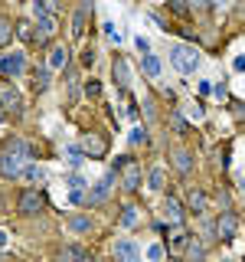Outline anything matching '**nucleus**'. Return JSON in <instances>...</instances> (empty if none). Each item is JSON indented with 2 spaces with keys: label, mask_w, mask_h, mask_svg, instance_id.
<instances>
[{
  "label": "nucleus",
  "mask_w": 245,
  "mask_h": 262,
  "mask_svg": "<svg viewBox=\"0 0 245 262\" xmlns=\"http://www.w3.org/2000/svg\"><path fill=\"white\" fill-rule=\"evenodd\" d=\"M170 62H174L177 72H183V76H190V72H196V66H200V53H196L193 46H174L170 49Z\"/></svg>",
  "instance_id": "nucleus-1"
},
{
  "label": "nucleus",
  "mask_w": 245,
  "mask_h": 262,
  "mask_svg": "<svg viewBox=\"0 0 245 262\" xmlns=\"http://www.w3.org/2000/svg\"><path fill=\"white\" fill-rule=\"evenodd\" d=\"M114 170L121 174V187L125 190H137L141 187V164L134 158H118L114 161Z\"/></svg>",
  "instance_id": "nucleus-2"
},
{
  "label": "nucleus",
  "mask_w": 245,
  "mask_h": 262,
  "mask_svg": "<svg viewBox=\"0 0 245 262\" xmlns=\"http://www.w3.org/2000/svg\"><path fill=\"white\" fill-rule=\"evenodd\" d=\"M212 229H216L219 239H235V233H239V213H235V210H223Z\"/></svg>",
  "instance_id": "nucleus-3"
},
{
  "label": "nucleus",
  "mask_w": 245,
  "mask_h": 262,
  "mask_svg": "<svg viewBox=\"0 0 245 262\" xmlns=\"http://www.w3.org/2000/svg\"><path fill=\"white\" fill-rule=\"evenodd\" d=\"M43 207H46V196L39 193V190H23V193H20V200H16V210H20L23 216L43 213Z\"/></svg>",
  "instance_id": "nucleus-4"
},
{
  "label": "nucleus",
  "mask_w": 245,
  "mask_h": 262,
  "mask_svg": "<svg viewBox=\"0 0 245 262\" xmlns=\"http://www.w3.org/2000/svg\"><path fill=\"white\" fill-rule=\"evenodd\" d=\"M23 69H27V59H23V53L0 56V76H4V79H16Z\"/></svg>",
  "instance_id": "nucleus-5"
},
{
  "label": "nucleus",
  "mask_w": 245,
  "mask_h": 262,
  "mask_svg": "<svg viewBox=\"0 0 245 262\" xmlns=\"http://www.w3.org/2000/svg\"><path fill=\"white\" fill-rule=\"evenodd\" d=\"M79 147L88 154V158H105V154H108V141H105L102 135H95V131H88V135L82 138Z\"/></svg>",
  "instance_id": "nucleus-6"
},
{
  "label": "nucleus",
  "mask_w": 245,
  "mask_h": 262,
  "mask_svg": "<svg viewBox=\"0 0 245 262\" xmlns=\"http://www.w3.org/2000/svg\"><path fill=\"white\" fill-rule=\"evenodd\" d=\"M20 105H23V98L13 89V82H0V108L4 112H20Z\"/></svg>",
  "instance_id": "nucleus-7"
},
{
  "label": "nucleus",
  "mask_w": 245,
  "mask_h": 262,
  "mask_svg": "<svg viewBox=\"0 0 245 262\" xmlns=\"http://www.w3.org/2000/svg\"><path fill=\"white\" fill-rule=\"evenodd\" d=\"M20 170H23V154H16L7 147L4 154H0V174H7V177H20Z\"/></svg>",
  "instance_id": "nucleus-8"
},
{
  "label": "nucleus",
  "mask_w": 245,
  "mask_h": 262,
  "mask_svg": "<svg viewBox=\"0 0 245 262\" xmlns=\"http://www.w3.org/2000/svg\"><path fill=\"white\" fill-rule=\"evenodd\" d=\"M111 184H114V174H108V177H102V180H98L92 190H88V196H85V203H88V207H95V203H105V200H108Z\"/></svg>",
  "instance_id": "nucleus-9"
},
{
  "label": "nucleus",
  "mask_w": 245,
  "mask_h": 262,
  "mask_svg": "<svg viewBox=\"0 0 245 262\" xmlns=\"http://www.w3.org/2000/svg\"><path fill=\"white\" fill-rule=\"evenodd\" d=\"M114 259L118 262H141V249L134 239H118L114 243Z\"/></svg>",
  "instance_id": "nucleus-10"
},
{
  "label": "nucleus",
  "mask_w": 245,
  "mask_h": 262,
  "mask_svg": "<svg viewBox=\"0 0 245 262\" xmlns=\"http://www.w3.org/2000/svg\"><path fill=\"white\" fill-rule=\"evenodd\" d=\"M36 43H46L49 36L56 33V16L53 13H46V10H36Z\"/></svg>",
  "instance_id": "nucleus-11"
},
{
  "label": "nucleus",
  "mask_w": 245,
  "mask_h": 262,
  "mask_svg": "<svg viewBox=\"0 0 245 262\" xmlns=\"http://www.w3.org/2000/svg\"><path fill=\"white\" fill-rule=\"evenodd\" d=\"M163 216H167L170 226H183V207H180L177 196L167 193V200H163Z\"/></svg>",
  "instance_id": "nucleus-12"
},
{
  "label": "nucleus",
  "mask_w": 245,
  "mask_h": 262,
  "mask_svg": "<svg viewBox=\"0 0 245 262\" xmlns=\"http://www.w3.org/2000/svg\"><path fill=\"white\" fill-rule=\"evenodd\" d=\"M59 262H95L92 259V252H88V249H82V246H62V249H59Z\"/></svg>",
  "instance_id": "nucleus-13"
},
{
  "label": "nucleus",
  "mask_w": 245,
  "mask_h": 262,
  "mask_svg": "<svg viewBox=\"0 0 245 262\" xmlns=\"http://www.w3.org/2000/svg\"><path fill=\"white\" fill-rule=\"evenodd\" d=\"M111 76H114V82H118L121 89H128V85H131V66H128L125 56H114V62H111Z\"/></svg>",
  "instance_id": "nucleus-14"
},
{
  "label": "nucleus",
  "mask_w": 245,
  "mask_h": 262,
  "mask_svg": "<svg viewBox=\"0 0 245 262\" xmlns=\"http://www.w3.org/2000/svg\"><path fill=\"white\" fill-rule=\"evenodd\" d=\"M88 13H92V0H82L79 4V10H76V16H72V36H82L85 33V20H88Z\"/></svg>",
  "instance_id": "nucleus-15"
},
{
  "label": "nucleus",
  "mask_w": 245,
  "mask_h": 262,
  "mask_svg": "<svg viewBox=\"0 0 245 262\" xmlns=\"http://www.w3.org/2000/svg\"><path fill=\"white\" fill-rule=\"evenodd\" d=\"M190 239H193V236L186 233L183 226H174V233H170V252H174V256H180V252L190 246Z\"/></svg>",
  "instance_id": "nucleus-16"
},
{
  "label": "nucleus",
  "mask_w": 245,
  "mask_h": 262,
  "mask_svg": "<svg viewBox=\"0 0 245 262\" xmlns=\"http://www.w3.org/2000/svg\"><path fill=\"white\" fill-rule=\"evenodd\" d=\"M141 72H144V76H151V79H157L160 76V59L154 53H144L141 56Z\"/></svg>",
  "instance_id": "nucleus-17"
},
{
  "label": "nucleus",
  "mask_w": 245,
  "mask_h": 262,
  "mask_svg": "<svg viewBox=\"0 0 245 262\" xmlns=\"http://www.w3.org/2000/svg\"><path fill=\"white\" fill-rule=\"evenodd\" d=\"M174 167L180 170V174H190V170H193V154L183 151V147H180V151H174Z\"/></svg>",
  "instance_id": "nucleus-18"
},
{
  "label": "nucleus",
  "mask_w": 245,
  "mask_h": 262,
  "mask_svg": "<svg viewBox=\"0 0 245 262\" xmlns=\"http://www.w3.org/2000/svg\"><path fill=\"white\" fill-rule=\"evenodd\" d=\"M186 207H190L196 216L206 213V193H203V190H190V193H186Z\"/></svg>",
  "instance_id": "nucleus-19"
},
{
  "label": "nucleus",
  "mask_w": 245,
  "mask_h": 262,
  "mask_svg": "<svg viewBox=\"0 0 245 262\" xmlns=\"http://www.w3.org/2000/svg\"><path fill=\"white\" fill-rule=\"evenodd\" d=\"M65 62H69V46H56L49 56V69H65Z\"/></svg>",
  "instance_id": "nucleus-20"
},
{
  "label": "nucleus",
  "mask_w": 245,
  "mask_h": 262,
  "mask_svg": "<svg viewBox=\"0 0 245 262\" xmlns=\"http://www.w3.org/2000/svg\"><path fill=\"white\" fill-rule=\"evenodd\" d=\"M16 36H20L23 43H33V39H36V33H33V23H30V20H20V23H16Z\"/></svg>",
  "instance_id": "nucleus-21"
},
{
  "label": "nucleus",
  "mask_w": 245,
  "mask_h": 262,
  "mask_svg": "<svg viewBox=\"0 0 245 262\" xmlns=\"http://www.w3.org/2000/svg\"><path fill=\"white\" fill-rule=\"evenodd\" d=\"M203 256H206V249H203V243L190 239V246H186V259H190V262H203Z\"/></svg>",
  "instance_id": "nucleus-22"
},
{
  "label": "nucleus",
  "mask_w": 245,
  "mask_h": 262,
  "mask_svg": "<svg viewBox=\"0 0 245 262\" xmlns=\"http://www.w3.org/2000/svg\"><path fill=\"white\" fill-rule=\"evenodd\" d=\"M69 229H72V233H88V229H92V220H88V216H72Z\"/></svg>",
  "instance_id": "nucleus-23"
},
{
  "label": "nucleus",
  "mask_w": 245,
  "mask_h": 262,
  "mask_svg": "<svg viewBox=\"0 0 245 262\" xmlns=\"http://www.w3.org/2000/svg\"><path fill=\"white\" fill-rule=\"evenodd\" d=\"M147 187H151V190H163V167H154L151 174H147Z\"/></svg>",
  "instance_id": "nucleus-24"
},
{
  "label": "nucleus",
  "mask_w": 245,
  "mask_h": 262,
  "mask_svg": "<svg viewBox=\"0 0 245 262\" xmlns=\"http://www.w3.org/2000/svg\"><path fill=\"white\" fill-rule=\"evenodd\" d=\"M65 158H69V164H72V167H79V164L85 161L88 154L82 151V147H76V144H72V147H65Z\"/></svg>",
  "instance_id": "nucleus-25"
},
{
  "label": "nucleus",
  "mask_w": 245,
  "mask_h": 262,
  "mask_svg": "<svg viewBox=\"0 0 245 262\" xmlns=\"http://www.w3.org/2000/svg\"><path fill=\"white\" fill-rule=\"evenodd\" d=\"M20 177H27V180H33V184H39V180H43V167H39V164H30V167L20 170Z\"/></svg>",
  "instance_id": "nucleus-26"
},
{
  "label": "nucleus",
  "mask_w": 245,
  "mask_h": 262,
  "mask_svg": "<svg viewBox=\"0 0 245 262\" xmlns=\"http://www.w3.org/2000/svg\"><path fill=\"white\" fill-rule=\"evenodd\" d=\"M118 223L121 226H134L137 223V207H125V210H121V216H118Z\"/></svg>",
  "instance_id": "nucleus-27"
},
{
  "label": "nucleus",
  "mask_w": 245,
  "mask_h": 262,
  "mask_svg": "<svg viewBox=\"0 0 245 262\" xmlns=\"http://www.w3.org/2000/svg\"><path fill=\"white\" fill-rule=\"evenodd\" d=\"M167 7H170L177 16H190V4H186V0H167Z\"/></svg>",
  "instance_id": "nucleus-28"
},
{
  "label": "nucleus",
  "mask_w": 245,
  "mask_h": 262,
  "mask_svg": "<svg viewBox=\"0 0 245 262\" xmlns=\"http://www.w3.org/2000/svg\"><path fill=\"white\" fill-rule=\"evenodd\" d=\"M33 85H36V89H46V85H49V69H43V66H39V69L33 72Z\"/></svg>",
  "instance_id": "nucleus-29"
},
{
  "label": "nucleus",
  "mask_w": 245,
  "mask_h": 262,
  "mask_svg": "<svg viewBox=\"0 0 245 262\" xmlns=\"http://www.w3.org/2000/svg\"><path fill=\"white\" fill-rule=\"evenodd\" d=\"M105 36H108L114 46H121V39H125V36H121V30L114 27V23H105Z\"/></svg>",
  "instance_id": "nucleus-30"
},
{
  "label": "nucleus",
  "mask_w": 245,
  "mask_h": 262,
  "mask_svg": "<svg viewBox=\"0 0 245 262\" xmlns=\"http://www.w3.org/2000/svg\"><path fill=\"white\" fill-rule=\"evenodd\" d=\"M10 36H13V30H10V23H7V20H0V49H4L7 43H10Z\"/></svg>",
  "instance_id": "nucleus-31"
},
{
  "label": "nucleus",
  "mask_w": 245,
  "mask_h": 262,
  "mask_svg": "<svg viewBox=\"0 0 245 262\" xmlns=\"http://www.w3.org/2000/svg\"><path fill=\"white\" fill-rule=\"evenodd\" d=\"M170 125H174V131H177V135H190V131H186V121H183V115H174V118H170Z\"/></svg>",
  "instance_id": "nucleus-32"
},
{
  "label": "nucleus",
  "mask_w": 245,
  "mask_h": 262,
  "mask_svg": "<svg viewBox=\"0 0 245 262\" xmlns=\"http://www.w3.org/2000/svg\"><path fill=\"white\" fill-rule=\"evenodd\" d=\"M131 144H147V131L137 125L134 131H131Z\"/></svg>",
  "instance_id": "nucleus-33"
},
{
  "label": "nucleus",
  "mask_w": 245,
  "mask_h": 262,
  "mask_svg": "<svg viewBox=\"0 0 245 262\" xmlns=\"http://www.w3.org/2000/svg\"><path fill=\"white\" fill-rule=\"evenodd\" d=\"M85 95H92V98H98V95H102V85H98L95 79H88V82H85Z\"/></svg>",
  "instance_id": "nucleus-34"
},
{
  "label": "nucleus",
  "mask_w": 245,
  "mask_h": 262,
  "mask_svg": "<svg viewBox=\"0 0 245 262\" xmlns=\"http://www.w3.org/2000/svg\"><path fill=\"white\" fill-rule=\"evenodd\" d=\"M203 115H206V112H203V105H200V102H193V105H190V118H193V121H200Z\"/></svg>",
  "instance_id": "nucleus-35"
},
{
  "label": "nucleus",
  "mask_w": 245,
  "mask_h": 262,
  "mask_svg": "<svg viewBox=\"0 0 245 262\" xmlns=\"http://www.w3.org/2000/svg\"><path fill=\"white\" fill-rule=\"evenodd\" d=\"M134 46H137V53H151V39H144V36H137Z\"/></svg>",
  "instance_id": "nucleus-36"
},
{
  "label": "nucleus",
  "mask_w": 245,
  "mask_h": 262,
  "mask_svg": "<svg viewBox=\"0 0 245 262\" xmlns=\"http://www.w3.org/2000/svg\"><path fill=\"white\" fill-rule=\"evenodd\" d=\"M92 62H95V49L88 46L85 53H82V66H85V69H88V66H92Z\"/></svg>",
  "instance_id": "nucleus-37"
},
{
  "label": "nucleus",
  "mask_w": 245,
  "mask_h": 262,
  "mask_svg": "<svg viewBox=\"0 0 245 262\" xmlns=\"http://www.w3.org/2000/svg\"><path fill=\"white\" fill-rule=\"evenodd\" d=\"M147 259H163V246H151V249H147Z\"/></svg>",
  "instance_id": "nucleus-38"
},
{
  "label": "nucleus",
  "mask_w": 245,
  "mask_h": 262,
  "mask_svg": "<svg viewBox=\"0 0 245 262\" xmlns=\"http://www.w3.org/2000/svg\"><path fill=\"white\" fill-rule=\"evenodd\" d=\"M69 187H72V190H82V187H85V180H82V177H76V174H72V177H69Z\"/></svg>",
  "instance_id": "nucleus-39"
},
{
  "label": "nucleus",
  "mask_w": 245,
  "mask_h": 262,
  "mask_svg": "<svg viewBox=\"0 0 245 262\" xmlns=\"http://www.w3.org/2000/svg\"><path fill=\"white\" fill-rule=\"evenodd\" d=\"M232 69L235 72H245V56H235V59H232Z\"/></svg>",
  "instance_id": "nucleus-40"
},
{
  "label": "nucleus",
  "mask_w": 245,
  "mask_h": 262,
  "mask_svg": "<svg viewBox=\"0 0 245 262\" xmlns=\"http://www.w3.org/2000/svg\"><path fill=\"white\" fill-rule=\"evenodd\" d=\"M212 92H216V98H226V95H229V89L223 85V82H219V85H212Z\"/></svg>",
  "instance_id": "nucleus-41"
},
{
  "label": "nucleus",
  "mask_w": 245,
  "mask_h": 262,
  "mask_svg": "<svg viewBox=\"0 0 245 262\" xmlns=\"http://www.w3.org/2000/svg\"><path fill=\"white\" fill-rule=\"evenodd\" d=\"M7 243H10V236H7V233H4V229H0V249H4V246H7Z\"/></svg>",
  "instance_id": "nucleus-42"
},
{
  "label": "nucleus",
  "mask_w": 245,
  "mask_h": 262,
  "mask_svg": "<svg viewBox=\"0 0 245 262\" xmlns=\"http://www.w3.org/2000/svg\"><path fill=\"white\" fill-rule=\"evenodd\" d=\"M0 118H4V108H0Z\"/></svg>",
  "instance_id": "nucleus-43"
},
{
  "label": "nucleus",
  "mask_w": 245,
  "mask_h": 262,
  "mask_svg": "<svg viewBox=\"0 0 245 262\" xmlns=\"http://www.w3.org/2000/svg\"><path fill=\"white\" fill-rule=\"evenodd\" d=\"M223 262H232V259H223Z\"/></svg>",
  "instance_id": "nucleus-44"
}]
</instances>
